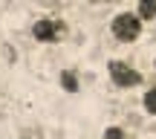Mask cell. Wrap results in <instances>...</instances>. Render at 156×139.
I'll return each mask as SVG.
<instances>
[{
    "mask_svg": "<svg viewBox=\"0 0 156 139\" xmlns=\"http://www.w3.org/2000/svg\"><path fill=\"white\" fill-rule=\"evenodd\" d=\"M61 84H64V90H67V93H78V81H75V72H73V70H64Z\"/></svg>",
    "mask_w": 156,
    "mask_h": 139,
    "instance_id": "cell-5",
    "label": "cell"
},
{
    "mask_svg": "<svg viewBox=\"0 0 156 139\" xmlns=\"http://www.w3.org/2000/svg\"><path fill=\"white\" fill-rule=\"evenodd\" d=\"M104 139H127V136H124L122 128H107L104 130Z\"/></svg>",
    "mask_w": 156,
    "mask_h": 139,
    "instance_id": "cell-7",
    "label": "cell"
},
{
    "mask_svg": "<svg viewBox=\"0 0 156 139\" xmlns=\"http://www.w3.org/2000/svg\"><path fill=\"white\" fill-rule=\"evenodd\" d=\"M145 110L151 113V116H156V87L151 93H145Z\"/></svg>",
    "mask_w": 156,
    "mask_h": 139,
    "instance_id": "cell-6",
    "label": "cell"
},
{
    "mask_svg": "<svg viewBox=\"0 0 156 139\" xmlns=\"http://www.w3.org/2000/svg\"><path fill=\"white\" fill-rule=\"evenodd\" d=\"M139 17L142 20H153L156 17V0H139Z\"/></svg>",
    "mask_w": 156,
    "mask_h": 139,
    "instance_id": "cell-4",
    "label": "cell"
},
{
    "mask_svg": "<svg viewBox=\"0 0 156 139\" xmlns=\"http://www.w3.org/2000/svg\"><path fill=\"white\" fill-rule=\"evenodd\" d=\"M107 70H110V78H113L116 87H139L142 84V72H136L130 64H124V61H110Z\"/></svg>",
    "mask_w": 156,
    "mask_h": 139,
    "instance_id": "cell-2",
    "label": "cell"
},
{
    "mask_svg": "<svg viewBox=\"0 0 156 139\" xmlns=\"http://www.w3.org/2000/svg\"><path fill=\"white\" fill-rule=\"evenodd\" d=\"M110 32H113V38L122 41V44H133L142 35V17L133 15V12H119V15L113 17V23H110Z\"/></svg>",
    "mask_w": 156,
    "mask_h": 139,
    "instance_id": "cell-1",
    "label": "cell"
},
{
    "mask_svg": "<svg viewBox=\"0 0 156 139\" xmlns=\"http://www.w3.org/2000/svg\"><path fill=\"white\" fill-rule=\"evenodd\" d=\"M67 35V26L61 20H38L32 26V38L35 41H44V44H55Z\"/></svg>",
    "mask_w": 156,
    "mask_h": 139,
    "instance_id": "cell-3",
    "label": "cell"
}]
</instances>
